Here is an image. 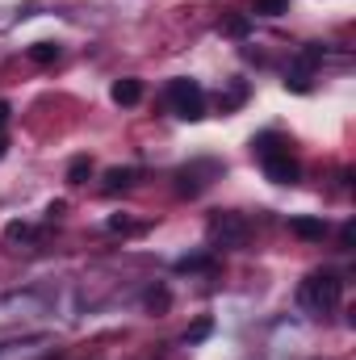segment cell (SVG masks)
<instances>
[{
  "label": "cell",
  "instance_id": "cell-1",
  "mask_svg": "<svg viewBox=\"0 0 356 360\" xmlns=\"http://www.w3.org/2000/svg\"><path fill=\"white\" fill-rule=\"evenodd\" d=\"M298 302H302L310 314H327V310H336V306L344 302V281L327 269L310 272V276L302 281V289H298Z\"/></svg>",
  "mask_w": 356,
  "mask_h": 360
},
{
  "label": "cell",
  "instance_id": "cell-2",
  "mask_svg": "<svg viewBox=\"0 0 356 360\" xmlns=\"http://www.w3.org/2000/svg\"><path fill=\"white\" fill-rule=\"evenodd\" d=\"M168 105L180 122H201L205 117V89L189 76H177V80H168Z\"/></svg>",
  "mask_w": 356,
  "mask_h": 360
},
{
  "label": "cell",
  "instance_id": "cell-3",
  "mask_svg": "<svg viewBox=\"0 0 356 360\" xmlns=\"http://www.w3.org/2000/svg\"><path fill=\"white\" fill-rule=\"evenodd\" d=\"M248 235H252V226H248V218L235 214V210L214 214L210 226H205V239H210V248H218V252H222V248H243Z\"/></svg>",
  "mask_w": 356,
  "mask_h": 360
},
{
  "label": "cell",
  "instance_id": "cell-4",
  "mask_svg": "<svg viewBox=\"0 0 356 360\" xmlns=\"http://www.w3.org/2000/svg\"><path fill=\"white\" fill-rule=\"evenodd\" d=\"M323 63V46L319 42H310V46H302L298 51V63L289 68V76H285V89L293 92H310V76H314V68Z\"/></svg>",
  "mask_w": 356,
  "mask_h": 360
},
{
  "label": "cell",
  "instance_id": "cell-5",
  "mask_svg": "<svg viewBox=\"0 0 356 360\" xmlns=\"http://www.w3.org/2000/svg\"><path fill=\"white\" fill-rule=\"evenodd\" d=\"M260 164H265V176L272 180V184H298V176H302V168H298V160L289 155V147H276V151L260 155Z\"/></svg>",
  "mask_w": 356,
  "mask_h": 360
},
{
  "label": "cell",
  "instance_id": "cell-6",
  "mask_svg": "<svg viewBox=\"0 0 356 360\" xmlns=\"http://www.w3.org/2000/svg\"><path fill=\"white\" fill-rule=\"evenodd\" d=\"M109 96H113V105H122V109H130V105H139V101H143V80H134V76H126V80H117V84L109 89Z\"/></svg>",
  "mask_w": 356,
  "mask_h": 360
},
{
  "label": "cell",
  "instance_id": "cell-7",
  "mask_svg": "<svg viewBox=\"0 0 356 360\" xmlns=\"http://www.w3.org/2000/svg\"><path fill=\"white\" fill-rule=\"evenodd\" d=\"M289 235H298V239L314 243V239H323V235H327V222H323V218H289Z\"/></svg>",
  "mask_w": 356,
  "mask_h": 360
},
{
  "label": "cell",
  "instance_id": "cell-8",
  "mask_svg": "<svg viewBox=\"0 0 356 360\" xmlns=\"http://www.w3.org/2000/svg\"><path fill=\"white\" fill-rule=\"evenodd\" d=\"M139 180V168H109L105 172V193H117V188H130Z\"/></svg>",
  "mask_w": 356,
  "mask_h": 360
},
{
  "label": "cell",
  "instance_id": "cell-9",
  "mask_svg": "<svg viewBox=\"0 0 356 360\" xmlns=\"http://www.w3.org/2000/svg\"><path fill=\"white\" fill-rule=\"evenodd\" d=\"M227 38H248V30H252V17L248 13H231V17H222V25H218Z\"/></svg>",
  "mask_w": 356,
  "mask_h": 360
},
{
  "label": "cell",
  "instance_id": "cell-10",
  "mask_svg": "<svg viewBox=\"0 0 356 360\" xmlns=\"http://www.w3.org/2000/svg\"><path fill=\"white\" fill-rule=\"evenodd\" d=\"M25 55H30L34 63H42V68H46V63H59V55H63V51H59V42H34Z\"/></svg>",
  "mask_w": 356,
  "mask_h": 360
},
{
  "label": "cell",
  "instance_id": "cell-11",
  "mask_svg": "<svg viewBox=\"0 0 356 360\" xmlns=\"http://www.w3.org/2000/svg\"><path fill=\"white\" fill-rule=\"evenodd\" d=\"M89 176H92V160L89 155H76V160L68 164V180H72V184H84Z\"/></svg>",
  "mask_w": 356,
  "mask_h": 360
},
{
  "label": "cell",
  "instance_id": "cell-12",
  "mask_svg": "<svg viewBox=\"0 0 356 360\" xmlns=\"http://www.w3.org/2000/svg\"><path fill=\"white\" fill-rule=\"evenodd\" d=\"M289 8V0H256L252 4V13H260V17H281Z\"/></svg>",
  "mask_w": 356,
  "mask_h": 360
},
{
  "label": "cell",
  "instance_id": "cell-13",
  "mask_svg": "<svg viewBox=\"0 0 356 360\" xmlns=\"http://www.w3.org/2000/svg\"><path fill=\"white\" fill-rule=\"evenodd\" d=\"M210 331H214V323H210V319H197V323H193V327L184 331V344H201V340H205Z\"/></svg>",
  "mask_w": 356,
  "mask_h": 360
},
{
  "label": "cell",
  "instance_id": "cell-14",
  "mask_svg": "<svg viewBox=\"0 0 356 360\" xmlns=\"http://www.w3.org/2000/svg\"><path fill=\"white\" fill-rule=\"evenodd\" d=\"M243 96H248V84L235 80V89L227 92V96H218V105H222V109H235V105H243Z\"/></svg>",
  "mask_w": 356,
  "mask_h": 360
},
{
  "label": "cell",
  "instance_id": "cell-15",
  "mask_svg": "<svg viewBox=\"0 0 356 360\" xmlns=\"http://www.w3.org/2000/svg\"><path fill=\"white\" fill-rule=\"evenodd\" d=\"M30 235H34V231H30L25 222H8V226H4V243H25Z\"/></svg>",
  "mask_w": 356,
  "mask_h": 360
},
{
  "label": "cell",
  "instance_id": "cell-16",
  "mask_svg": "<svg viewBox=\"0 0 356 360\" xmlns=\"http://www.w3.org/2000/svg\"><path fill=\"white\" fill-rule=\"evenodd\" d=\"M210 264H214L210 256H184V260L177 264V272H205Z\"/></svg>",
  "mask_w": 356,
  "mask_h": 360
},
{
  "label": "cell",
  "instance_id": "cell-17",
  "mask_svg": "<svg viewBox=\"0 0 356 360\" xmlns=\"http://www.w3.org/2000/svg\"><path fill=\"white\" fill-rule=\"evenodd\" d=\"M168 302H172L168 289H147V306H151V310H168Z\"/></svg>",
  "mask_w": 356,
  "mask_h": 360
},
{
  "label": "cell",
  "instance_id": "cell-18",
  "mask_svg": "<svg viewBox=\"0 0 356 360\" xmlns=\"http://www.w3.org/2000/svg\"><path fill=\"white\" fill-rule=\"evenodd\" d=\"M340 243H344V248H356V226H352V222H344V231H340Z\"/></svg>",
  "mask_w": 356,
  "mask_h": 360
},
{
  "label": "cell",
  "instance_id": "cell-19",
  "mask_svg": "<svg viewBox=\"0 0 356 360\" xmlns=\"http://www.w3.org/2000/svg\"><path fill=\"white\" fill-rule=\"evenodd\" d=\"M109 231H134L130 218H109Z\"/></svg>",
  "mask_w": 356,
  "mask_h": 360
},
{
  "label": "cell",
  "instance_id": "cell-20",
  "mask_svg": "<svg viewBox=\"0 0 356 360\" xmlns=\"http://www.w3.org/2000/svg\"><path fill=\"white\" fill-rule=\"evenodd\" d=\"M8 117H13V105H8V101H0V130L8 126Z\"/></svg>",
  "mask_w": 356,
  "mask_h": 360
},
{
  "label": "cell",
  "instance_id": "cell-21",
  "mask_svg": "<svg viewBox=\"0 0 356 360\" xmlns=\"http://www.w3.org/2000/svg\"><path fill=\"white\" fill-rule=\"evenodd\" d=\"M0 160H4V139H0Z\"/></svg>",
  "mask_w": 356,
  "mask_h": 360
}]
</instances>
